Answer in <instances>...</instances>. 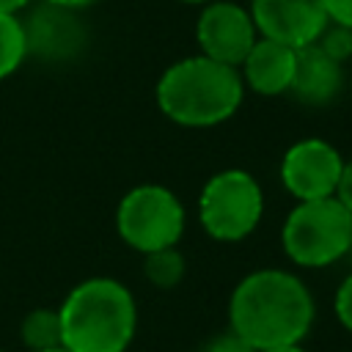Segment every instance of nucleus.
Instances as JSON below:
<instances>
[{"instance_id":"obj_25","label":"nucleus","mask_w":352,"mask_h":352,"mask_svg":"<svg viewBox=\"0 0 352 352\" xmlns=\"http://www.w3.org/2000/svg\"><path fill=\"white\" fill-rule=\"evenodd\" d=\"M41 352H69V349L60 344V346H52V349H41Z\"/></svg>"},{"instance_id":"obj_1","label":"nucleus","mask_w":352,"mask_h":352,"mask_svg":"<svg viewBox=\"0 0 352 352\" xmlns=\"http://www.w3.org/2000/svg\"><path fill=\"white\" fill-rule=\"evenodd\" d=\"M314 316L316 305L305 280L278 267L248 272L228 300V330L256 352L302 344L314 327Z\"/></svg>"},{"instance_id":"obj_19","label":"nucleus","mask_w":352,"mask_h":352,"mask_svg":"<svg viewBox=\"0 0 352 352\" xmlns=\"http://www.w3.org/2000/svg\"><path fill=\"white\" fill-rule=\"evenodd\" d=\"M336 198L352 214V160H344V168H341L338 184H336Z\"/></svg>"},{"instance_id":"obj_10","label":"nucleus","mask_w":352,"mask_h":352,"mask_svg":"<svg viewBox=\"0 0 352 352\" xmlns=\"http://www.w3.org/2000/svg\"><path fill=\"white\" fill-rule=\"evenodd\" d=\"M248 8L258 36L283 41L294 50L314 44L327 25L324 0H250Z\"/></svg>"},{"instance_id":"obj_18","label":"nucleus","mask_w":352,"mask_h":352,"mask_svg":"<svg viewBox=\"0 0 352 352\" xmlns=\"http://www.w3.org/2000/svg\"><path fill=\"white\" fill-rule=\"evenodd\" d=\"M201 352H256L248 341H242L234 330H226V333H217V336H212L204 346H201Z\"/></svg>"},{"instance_id":"obj_3","label":"nucleus","mask_w":352,"mask_h":352,"mask_svg":"<svg viewBox=\"0 0 352 352\" xmlns=\"http://www.w3.org/2000/svg\"><path fill=\"white\" fill-rule=\"evenodd\" d=\"M60 341L69 352H126L138 333L132 292L107 275L80 280L58 305Z\"/></svg>"},{"instance_id":"obj_9","label":"nucleus","mask_w":352,"mask_h":352,"mask_svg":"<svg viewBox=\"0 0 352 352\" xmlns=\"http://www.w3.org/2000/svg\"><path fill=\"white\" fill-rule=\"evenodd\" d=\"M256 38L258 30L250 8L234 0H212L201 6L195 22V41L201 55L226 66H239Z\"/></svg>"},{"instance_id":"obj_20","label":"nucleus","mask_w":352,"mask_h":352,"mask_svg":"<svg viewBox=\"0 0 352 352\" xmlns=\"http://www.w3.org/2000/svg\"><path fill=\"white\" fill-rule=\"evenodd\" d=\"M324 14L327 22L352 28V0H324Z\"/></svg>"},{"instance_id":"obj_7","label":"nucleus","mask_w":352,"mask_h":352,"mask_svg":"<svg viewBox=\"0 0 352 352\" xmlns=\"http://www.w3.org/2000/svg\"><path fill=\"white\" fill-rule=\"evenodd\" d=\"M22 30H25V47L28 58H36L41 63H69L77 60L88 47V28L80 19V11L52 6L38 0L25 8Z\"/></svg>"},{"instance_id":"obj_23","label":"nucleus","mask_w":352,"mask_h":352,"mask_svg":"<svg viewBox=\"0 0 352 352\" xmlns=\"http://www.w3.org/2000/svg\"><path fill=\"white\" fill-rule=\"evenodd\" d=\"M261 352H308L302 344H286V346H272V349H261Z\"/></svg>"},{"instance_id":"obj_21","label":"nucleus","mask_w":352,"mask_h":352,"mask_svg":"<svg viewBox=\"0 0 352 352\" xmlns=\"http://www.w3.org/2000/svg\"><path fill=\"white\" fill-rule=\"evenodd\" d=\"M33 0H0V14H22Z\"/></svg>"},{"instance_id":"obj_2","label":"nucleus","mask_w":352,"mask_h":352,"mask_svg":"<svg viewBox=\"0 0 352 352\" xmlns=\"http://www.w3.org/2000/svg\"><path fill=\"white\" fill-rule=\"evenodd\" d=\"M160 113L190 129H206L228 121L242 99L245 82L236 66L217 63L206 55H190L170 63L154 88Z\"/></svg>"},{"instance_id":"obj_26","label":"nucleus","mask_w":352,"mask_h":352,"mask_svg":"<svg viewBox=\"0 0 352 352\" xmlns=\"http://www.w3.org/2000/svg\"><path fill=\"white\" fill-rule=\"evenodd\" d=\"M0 352H3V349H0Z\"/></svg>"},{"instance_id":"obj_11","label":"nucleus","mask_w":352,"mask_h":352,"mask_svg":"<svg viewBox=\"0 0 352 352\" xmlns=\"http://www.w3.org/2000/svg\"><path fill=\"white\" fill-rule=\"evenodd\" d=\"M294 66H297L294 47L258 36L248 50V55L242 58V63L236 66V72L245 82V91H253L258 96H286L294 77Z\"/></svg>"},{"instance_id":"obj_15","label":"nucleus","mask_w":352,"mask_h":352,"mask_svg":"<svg viewBox=\"0 0 352 352\" xmlns=\"http://www.w3.org/2000/svg\"><path fill=\"white\" fill-rule=\"evenodd\" d=\"M28 60L19 14H0V80L11 77Z\"/></svg>"},{"instance_id":"obj_5","label":"nucleus","mask_w":352,"mask_h":352,"mask_svg":"<svg viewBox=\"0 0 352 352\" xmlns=\"http://www.w3.org/2000/svg\"><path fill=\"white\" fill-rule=\"evenodd\" d=\"M264 217V192L245 168H226L209 176L198 192V223L217 242L248 239Z\"/></svg>"},{"instance_id":"obj_24","label":"nucleus","mask_w":352,"mask_h":352,"mask_svg":"<svg viewBox=\"0 0 352 352\" xmlns=\"http://www.w3.org/2000/svg\"><path fill=\"white\" fill-rule=\"evenodd\" d=\"M176 3H184V6H206L212 0H176Z\"/></svg>"},{"instance_id":"obj_4","label":"nucleus","mask_w":352,"mask_h":352,"mask_svg":"<svg viewBox=\"0 0 352 352\" xmlns=\"http://www.w3.org/2000/svg\"><path fill=\"white\" fill-rule=\"evenodd\" d=\"M280 245L286 258L302 270L330 267L352 250V214L336 195L297 201L283 220Z\"/></svg>"},{"instance_id":"obj_22","label":"nucleus","mask_w":352,"mask_h":352,"mask_svg":"<svg viewBox=\"0 0 352 352\" xmlns=\"http://www.w3.org/2000/svg\"><path fill=\"white\" fill-rule=\"evenodd\" d=\"M44 3L63 6V8H72V11H82V8H88V6H91V3H96V0H44Z\"/></svg>"},{"instance_id":"obj_6","label":"nucleus","mask_w":352,"mask_h":352,"mask_svg":"<svg viewBox=\"0 0 352 352\" xmlns=\"http://www.w3.org/2000/svg\"><path fill=\"white\" fill-rule=\"evenodd\" d=\"M184 226V204L162 184H138L126 190L116 206V231L121 242L143 256L179 245Z\"/></svg>"},{"instance_id":"obj_13","label":"nucleus","mask_w":352,"mask_h":352,"mask_svg":"<svg viewBox=\"0 0 352 352\" xmlns=\"http://www.w3.org/2000/svg\"><path fill=\"white\" fill-rule=\"evenodd\" d=\"M19 338L28 352L60 346V314L58 308H33L19 322Z\"/></svg>"},{"instance_id":"obj_14","label":"nucleus","mask_w":352,"mask_h":352,"mask_svg":"<svg viewBox=\"0 0 352 352\" xmlns=\"http://www.w3.org/2000/svg\"><path fill=\"white\" fill-rule=\"evenodd\" d=\"M143 272L146 280L157 289H173L182 283L184 272H187V258L179 250V245L173 248H162V250H151L143 256Z\"/></svg>"},{"instance_id":"obj_17","label":"nucleus","mask_w":352,"mask_h":352,"mask_svg":"<svg viewBox=\"0 0 352 352\" xmlns=\"http://www.w3.org/2000/svg\"><path fill=\"white\" fill-rule=\"evenodd\" d=\"M333 314L344 330L352 333V272L338 283L336 297H333Z\"/></svg>"},{"instance_id":"obj_12","label":"nucleus","mask_w":352,"mask_h":352,"mask_svg":"<svg viewBox=\"0 0 352 352\" xmlns=\"http://www.w3.org/2000/svg\"><path fill=\"white\" fill-rule=\"evenodd\" d=\"M344 91V63L324 55L316 44L297 50L289 96L308 107H324Z\"/></svg>"},{"instance_id":"obj_16","label":"nucleus","mask_w":352,"mask_h":352,"mask_svg":"<svg viewBox=\"0 0 352 352\" xmlns=\"http://www.w3.org/2000/svg\"><path fill=\"white\" fill-rule=\"evenodd\" d=\"M324 55H330L333 60L344 63L352 58V28L346 25H336V22H327L322 28V33L316 36L314 41Z\"/></svg>"},{"instance_id":"obj_8","label":"nucleus","mask_w":352,"mask_h":352,"mask_svg":"<svg viewBox=\"0 0 352 352\" xmlns=\"http://www.w3.org/2000/svg\"><path fill=\"white\" fill-rule=\"evenodd\" d=\"M344 168L341 151L322 138H302L280 157V184L297 201H319L336 195Z\"/></svg>"}]
</instances>
